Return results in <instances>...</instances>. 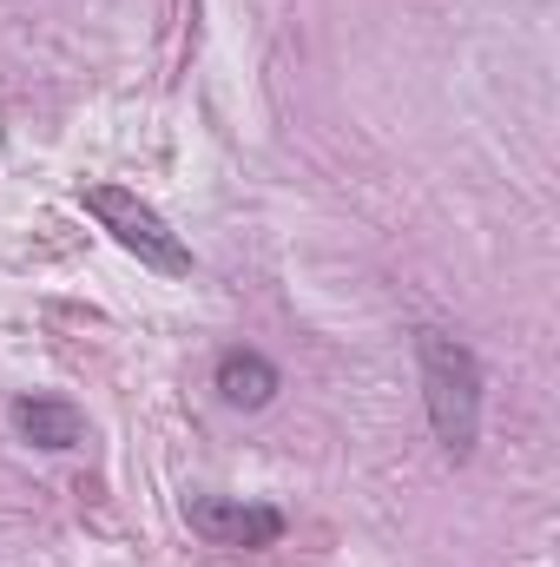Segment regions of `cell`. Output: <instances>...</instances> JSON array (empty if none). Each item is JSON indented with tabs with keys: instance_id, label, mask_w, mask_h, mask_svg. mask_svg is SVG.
<instances>
[{
	"instance_id": "cell-1",
	"label": "cell",
	"mask_w": 560,
	"mask_h": 567,
	"mask_svg": "<svg viewBox=\"0 0 560 567\" xmlns=\"http://www.w3.org/2000/svg\"><path fill=\"white\" fill-rule=\"evenodd\" d=\"M416 370H422V403H428V429L435 442L468 462L481 442V363L462 337L422 323L416 330Z\"/></svg>"
},
{
	"instance_id": "cell-2",
	"label": "cell",
	"mask_w": 560,
	"mask_h": 567,
	"mask_svg": "<svg viewBox=\"0 0 560 567\" xmlns=\"http://www.w3.org/2000/svg\"><path fill=\"white\" fill-rule=\"evenodd\" d=\"M80 198H86V212H93V218H100V225H106V231H113L139 265L165 271V278H185V271H191L185 238H178V231L145 205L139 192H126V185H86Z\"/></svg>"
},
{
	"instance_id": "cell-5",
	"label": "cell",
	"mask_w": 560,
	"mask_h": 567,
	"mask_svg": "<svg viewBox=\"0 0 560 567\" xmlns=\"http://www.w3.org/2000/svg\"><path fill=\"white\" fill-rule=\"evenodd\" d=\"M13 429L33 442V449H80L86 442V416L60 396H20L13 403Z\"/></svg>"
},
{
	"instance_id": "cell-3",
	"label": "cell",
	"mask_w": 560,
	"mask_h": 567,
	"mask_svg": "<svg viewBox=\"0 0 560 567\" xmlns=\"http://www.w3.org/2000/svg\"><path fill=\"white\" fill-rule=\"evenodd\" d=\"M191 535H205L211 548H271L283 535V515L265 502H238V495H198L185 502Z\"/></svg>"
},
{
	"instance_id": "cell-4",
	"label": "cell",
	"mask_w": 560,
	"mask_h": 567,
	"mask_svg": "<svg viewBox=\"0 0 560 567\" xmlns=\"http://www.w3.org/2000/svg\"><path fill=\"white\" fill-rule=\"evenodd\" d=\"M211 383H218V396H225L231 410H271L278 390H283L278 363H271L265 350H225L218 370H211Z\"/></svg>"
}]
</instances>
